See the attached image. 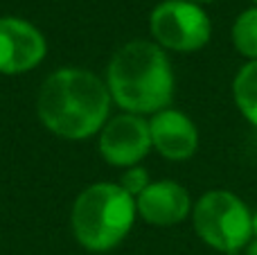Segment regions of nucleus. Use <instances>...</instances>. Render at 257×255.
Here are the masks:
<instances>
[{
  "label": "nucleus",
  "mask_w": 257,
  "mask_h": 255,
  "mask_svg": "<svg viewBox=\"0 0 257 255\" xmlns=\"http://www.w3.org/2000/svg\"><path fill=\"white\" fill-rule=\"evenodd\" d=\"M108 90L86 70L63 68L48 77L39 95V115L63 138H86L102 129L108 115Z\"/></svg>",
  "instance_id": "nucleus-1"
},
{
  "label": "nucleus",
  "mask_w": 257,
  "mask_h": 255,
  "mask_svg": "<svg viewBox=\"0 0 257 255\" xmlns=\"http://www.w3.org/2000/svg\"><path fill=\"white\" fill-rule=\"evenodd\" d=\"M108 90L128 113H158L174 97V72L163 48L131 41L115 52L108 66Z\"/></svg>",
  "instance_id": "nucleus-2"
},
{
  "label": "nucleus",
  "mask_w": 257,
  "mask_h": 255,
  "mask_svg": "<svg viewBox=\"0 0 257 255\" xmlns=\"http://www.w3.org/2000/svg\"><path fill=\"white\" fill-rule=\"evenodd\" d=\"M136 199L115 183H97L77 197L72 228L86 248L106 251L120 244L136 219Z\"/></svg>",
  "instance_id": "nucleus-3"
},
{
  "label": "nucleus",
  "mask_w": 257,
  "mask_h": 255,
  "mask_svg": "<svg viewBox=\"0 0 257 255\" xmlns=\"http://www.w3.org/2000/svg\"><path fill=\"white\" fill-rule=\"evenodd\" d=\"M196 235L214 251L237 255L253 239V212L237 194L210 190L192 210Z\"/></svg>",
  "instance_id": "nucleus-4"
},
{
  "label": "nucleus",
  "mask_w": 257,
  "mask_h": 255,
  "mask_svg": "<svg viewBox=\"0 0 257 255\" xmlns=\"http://www.w3.org/2000/svg\"><path fill=\"white\" fill-rule=\"evenodd\" d=\"M151 34L163 48L194 52L210 41L212 25L201 5L190 0H165L151 12Z\"/></svg>",
  "instance_id": "nucleus-5"
},
{
  "label": "nucleus",
  "mask_w": 257,
  "mask_h": 255,
  "mask_svg": "<svg viewBox=\"0 0 257 255\" xmlns=\"http://www.w3.org/2000/svg\"><path fill=\"white\" fill-rule=\"evenodd\" d=\"M151 149V131L149 122L140 115H120L111 120L102 129L99 138V152L111 165L133 167L149 154Z\"/></svg>",
  "instance_id": "nucleus-6"
},
{
  "label": "nucleus",
  "mask_w": 257,
  "mask_h": 255,
  "mask_svg": "<svg viewBox=\"0 0 257 255\" xmlns=\"http://www.w3.org/2000/svg\"><path fill=\"white\" fill-rule=\"evenodd\" d=\"M45 54V41L21 18H0V72L16 75L34 68Z\"/></svg>",
  "instance_id": "nucleus-7"
},
{
  "label": "nucleus",
  "mask_w": 257,
  "mask_h": 255,
  "mask_svg": "<svg viewBox=\"0 0 257 255\" xmlns=\"http://www.w3.org/2000/svg\"><path fill=\"white\" fill-rule=\"evenodd\" d=\"M151 147L169 161H187L199 147V131L194 122L181 111L163 108L149 122Z\"/></svg>",
  "instance_id": "nucleus-8"
},
{
  "label": "nucleus",
  "mask_w": 257,
  "mask_h": 255,
  "mask_svg": "<svg viewBox=\"0 0 257 255\" xmlns=\"http://www.w3.org/2000/svg\"><path fill=\"white\" fill-rule=\"evenodd\" d=\"M136 208L142 219L156 226L181 224L192 210V199L183 185L174 181H158L151 183L140 197L136 199Z\"/></svg>",
  "instance_id": "nucleus-9"
},
{
  "label": "nucleus",
  "mask_w": 257,
  "mask_h": 255,
  "mask_svg": "<svg viewBox=\"0 0 257 255\" xmlns=\"http://www.w3.org/2000/svg\"><path fill=\"white\" fill-rule=\"evenodd\" d=\"M232 97L239 113L257 126V61H248L232 79Z\"/></svg>",
  "instance_id": "nucleus-10"
},
{
  "label": "nucleus",
  "mask_w": 257,
  "mask_h": 255,
  "mask_svg": "<svg viewBox=\"0 0 257 255\" xmlns=\"http://www.w3.org/2000/svg\"><path fill=\"white\" fill-rule=\"evenodd\" d=\"M232 45L248 61H257V7L241 12L232 23Z\"/></svg>",
  "instance_id": "nucleus-11"
},
{
  "label": "nucleus",
  "mask_w": 257,
  "mask_h": 255,
  "mask_svg": "<svg viewBox=\"0 0 257 255\" xmlns=\"http://www.w3.org/2000/svg\"><path fill=\"white\" fill-rule=\"evenodd\" d=\"M149 185L151 183H149V174H147V170H145V167H136V165H133L131 170L122 176L120 188L124 190V192L131 194L133 199H138L147 188H149Z\"/></svg>",
  "instance_id": "nucleus-12"
},
{
  "label": "nucleus",
  "mask_w": 257,
  "mask_h": 255,
  "mask_svg": "<svg viewBox=\"0 0 257 255\" xmlns=\"http://www.w3.org/2000/svg\"><path fill=\"white\" fill-rule=\"evenodd\" d=\"M246 255H257V239H255V242H250L248 246H246Z\"/></svg>",
  "instance_id": "nucleus-13"
},
{
  "label": "nucleus",
  "mask_w": 257,
  "mask_h": 255,
  "mask_svg": "<svg viewBox=\"0 0 257 255\" xmlns=\"http://www.w3.org/2000/svg\"><path fill=\"white\" fill-rule=\"evenodd\" d=\"M253 237L257 239V212H253Z\"/></svg>",
  "instance_id": "nucleus-14"
},
{
  "label": "nucleus",
  "mask_w": 257,
  "mask_h": 255,
  "mask_svg": "<svg viewBox=\"0 0 257 255\" xmlns=\"http://www.w3.org/2000/svg\"><path fill=\"white\" fill-rule=\"evenodd\" d=\"M190 3H196V5H203V3H212V0H190Z\"/></svg>",
  "instance_id": "nucleus-15"
},
{
  "label": "nucleus",
  "mask_w": 257,
  "mask_h": 255,
  "mask_svg": "<svg viewBox=\"0 0 257 255\" xmlns=\"http://www.w3.org/2000/svg\"><path fill=\"white\" fill-rule=\"evenodd\" d=\"M253 3H255V7H257V0H253Z\"/></svg>",
  "instance_id": "nucleus-16"
}]
</instances>
